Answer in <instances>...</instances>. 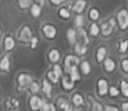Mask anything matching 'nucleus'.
<instances>
[{
    "label": "nucleus",
    "instance_id": "12",
    "mask_svg": "<svg viewBox=\"0 0 128 111\" xmlns=\"http://www.w3.org/2000/svg\"><path fill=\"white\" fill-rule=\"evenodd\" d=\"M69 73H70V77H71V80L72 81H78L80 80V75L77 70V67H74L69 70Z\"/></svg>",
    "mask_w": 128,
    "mask_h": 111
},
{
    "label": "nucleus",
    "instance_id": "30",
    "mask_svg": "<svg viewBox=\"0 0 128 111\" xmlns=\"http://www.w3.org/2000/svg\"><path fill=\"white\" fill-rule=\"evenodd\" d=\"M59 14H60L61 17H62V18H65V19H67V18H69L70 17V13H69V11L67 10V9H61L60 10V12H59Z\"/></svg>",
    "mask_w": 128,
    "mask_h": 111
},
{
    "label": "nucleus",
    "instance_id": "36",
    "mask_svg": "<svg viewBox=\"0 0 128 111\" xmlns=\"http://www.w3.org/2000/svg\"><path fill=\"white\" fill-rule=\"evenodd\" d=\"M75 23L77 24V27H82V23H84V18H82V16H78L77 18H76Z\"/></svg>",
    "mask_w": 128,
    "mask_h": 111
},
{
    "label": "nucleus",
    "instance_id": "3",
    "mask_svg": "<svg viewBox=\"0 0 128 111\" xmlns=\"http://www.w3.org/2000/svg\"><path fill=\"white\" fill-rule=\"evenodd\" d=\"M115 24H116V22H115L114 19H110L108 22L102 23V34H104V36H109V34L112 32V30H114Z\"/></svg>",
    "mask_w": 128,
    "mask_h": 111
},
{
    "label": "nucleus",
    "instance_id": "37",
    "mask_svg": "<svg viewBox=\"0 0 128 111\" xmlns=\"http://www.w3.org/2000/svg\"><path fill=\"white\" fill-rule=\"evenodd\" d=\"M110 95H112V97H117V96L119 95V91H118L117 88L112 87L110 88Z\"/></svg>",
    "mask_w": 128,
    "mask_h": 111
},
{
    "label": "nucleus",
    "instance_id": "18",
    "mask_svg": "<svg viewBox=\"0 0 128 111\" xmlns=\"http://www.w3.org/2000/svg\"><path fill=\"white\" fill-rule=\"evenodd\" d=\"M58 106H59L60 108H62V109L67 110V111H70V110H71L70 105L68 103V101H66L65 99H59V100H58Z\"/></svg>",
    "mask_w": 128,
    "mask_h": 111
},
{
    "label": "nucleus",
    "instance_id": "20",
    "mask_svg": "<svg viewBox=\"0 0 128 111\" xmlns=\"http://www.w3.org/2000/svg\"><path fill=\"white\" fill-rule=\"evenodd\" d=\"M41 13V8L39 4H34L32 7H31V14H32L34 17H39Z\"/></svg>",
    "mask_w": 128,
    "mask_h": 111
},
{
    "label": "nucleus",
    "instance_id": "9",
    "mask_svg": "<svg viewBox=\"0 0 128 111\" xmlns=\"http://www.w3.org/2000/svg\"><path fill=\"white\" fill-rule=\"evenodd\" d=\"M0 69L4 71H9L10 69V60H9V57L6 56L1 59L0 61Z\"/></svg>",
    "mask_w": 128,
    "mask_h": 111
},
{
    "label": "nucleus",
    "instance_id": "22",
    "mask_svg": "<svg viewBox=\"0 0 128 111\" xmlns=\"http://www.w3.org/2000/svg\"><path fill=\"white\" fill-rule=\"evenodd\" d=\"M72 101H74V103H75V106H77L78 107V106H82L84 103V98L80 95L76 93V95L74 96V98H72Z\"/></svg>",
    "mask_w": 128,
    "mask_h": 111
},
{
    "label": "nucleus",
    "instance_id": "4",
    "mask_svg": "<svg viewBox=\"0 0 128 111\" xmlns=\"http://www.w3.org/2000/svg\"><path fill=\"white\" fill-rule=\"evenodd\" d=\"M19 38H20L21 41H24V42L30 41L31 38H32V32H31L30 28H29V27H24V29L21 30V32H20Z\"/></svg>",
    "mask_w": 128,
    "mask_h": 111
},
{
    "label": "nucleus",
    "instance_id": "39",
    "mask_svg": "<svg viewBox=\"0 0 128 111\" xmlns=\"http://www.w3.org/2000/svg\"><path fill=\"white\" fill-rule=\"evenodd\" d=\"M122 69H124L126 72H128V60L127 59L122 61Z\"/></svg>",
    "mask_w": 128,
    "mask_h": 111
},
{
    "label": "nucleus",
    "instance_id": "23",
    "mask_svg": "<svg viewBox=\"0 0 128 111\" xmlns=\"http://www.w3.org/2000/svg\"><path fill=\"white\" fill-rule=\"evenodd\" d=\"M78 34H79V38H82V41L86 44L89 42V39H88V37H87V33H86V31L84 30V29H80V30L78 31Z\"/></svg>",
    "mask_w": 128,
    "mask_h": 111
},
{
    "label": "nucleus",
    "instance_id": "11",
    "mask_svg": "<svg viewBox=\"0 0 128 111\" xmlns=\"http://www.w3.org/2000/svg\"><path fill=\"white\" fill-rule=\"evenodd\" d=\"M14 48V40L12 37H7L4 39V49L7 51H10Z\"/></svg>",
    "mask_w": 128,
    "mask_h": 111
},
{
    "label": "nucleus",
    "instance_id": "5",
    "mask_svg": "<svg viewBox=\"0 0 128 111\" xmlns=\"http://www.w3.org/2000/svg\"><path fill=\"white\" fill-rule=\"evenodd\" d=\"M56 28L54 26H51V24H46L45 27H44V33H45V36L47 37L48 39H54L56 37Z\"/></svg>",
    "mask_w": 128,
    "mask_h": 111
},
{
    "label": "nucleus",
    "instance_id": "42",
    "mask_svg": "<svg viewBox=\"0 0 128 111\" xmlns=\"http://www.w3.org/2000/svg\"><path fill=\"white\" fill-rule=\"evenodd\" d=\"M51 2H52L54 4H59V3H61V0H50Z\"/></svg>",
    "mask_w": 128,
    "mask_h": 111
},
{
    "label": "nucleus",
    "instance_id": "25",
    "mask_svg": "<svg viewBox=\"0 0 128 111\" xmlns=\"http://www.w3.org/2000/svg\"><path fill=\"white\" fill-rule=\"evenodd\" d=\"M89 16H90V18H92V20H97V19H99V11H98L97 9L92 8V10H90V12H89Z\"/></svg>",
    "mask_w": 128,
    "mask_h": 111
},
{
    "label": "nucleus",
    "instance_id": "14",
    "mask_svg": "<svg viewBox=\"0 0 128 111\" xmlns=\"http://www.w3.org/2000/svg\"><path fill=\"white\" fill-rule=\"evenodd\" d=\"M59 58H60V52H59L58 50H56V49H54V50H51L50 52H49V59H50L52 62L58 61Z\"/></svg>",
    "mask_w": 128,
    "mask_h": 111
},
{
    "label": "nucleus",
    "instance_id": "24",
    "mask_svg": "<svg viewBox=\"0 0 128 111\" xmlns=\"http://www.w3.org/2000/svg\"><path fill=\"white\" fill-rule=\"evenodd\" d=\"M82 72L85 75H89L90 72V65L88 61H84L82 65Z\"/></svg>",
    "mask_w": 128,
    "mask_h": 111
},
{
    "label": "nucleus",
    "instance_id": "21",
    "mask_svg": "<svg viewBox=\"0 0 128 111\" xmlns=\"http://www.w3.org/2000/svg\"><path fill=\"white\" fill-rule=\"evenodd\" d=\"M67 37H68V40H69L70 43H75L76 38H77V36H76V31L74 30V29H70V30H68Z\"/></svg>",
    "mask_w": 128,
    "mask_h": 111
},
{
    "label": "nucleus",
    "instance_id": "15",
    "mask_svg": "<svg viewBox=\"0 0 128 111\" xmlns=\"http://www.w3.org/2000/svg\"><path fill=\"white\" fill-rule=\"evenodd\" d=\"M106 53H107V50H106L105 47H102V48L98 49V52H97V60L99 61V62H100V61L104 60Z\"/></svg>",
    "mask_w": 128,
    "mask_h": 111
},
{
    "label": "nucleus",
    "instance_id": "34",
    "mask_svg": "<svg viewBox=\"0 0 128 111\" xmlns=\"http://www.w3.org/2000/svg\"><path fill=\"white\" fill-rule=\"evenodd\" d=\"M90 101L92 102V106H94V108H92V110H102V105L100 103H98V102H96V101H94L92 100V98H90Z\"/></svg>",
    "mask_w": 128,
    "mask_h": 111
},
{
    "label": "nucleus",
    "instance_id": "41",
    "mask_svg": "<svg viewBox=\"0 0 128 111\" xmlns=\"http://www.w3.org/2000/svg\"><path fill=\"white\" fill-rule=\"evenodd\" d=\"M122 110H125V111H128V102H125V103H122Z\"/></svg>",
    "mask_w": 128,
    "mask_h": 111
},
{
    "label": "nucleus",
    "instance_id": "2",
    "mask_svg": "<svg viewBox=\"0 0 128 111\" xmlns=\"http://www.w3.org/2000/svg\"><path fill=\"white\" fill-rule=\"evenodd\" d=\"M78 63H79V59L75 56H68L67 58L65 59V67H66V70L67 72L70 70L71 68L74 67H77Z\"/></svg>",
    "mask_w": 128,
    "mask_h": 111
},
{
    "label": "nucleus",
    "instance_id": "35",
    "mask_svg": "<svg viewBox=\"0 0 128 111\" xmlns=\"http://www.w3.org/2000/svg\"><path fill=\"white\" fill-rule=\"evenodd\" d=\"M30 90H31V92H34V93L38 92V90H39V85H38L37 82H32V83H31Z\"/></svg>",
    "mask_w": 128,
    "mask_h": 111
},
{
    "label": "nucleus",
    "instance_id": "31",
    "mask_svg": "<svg viewBox=\"0 0 128 111\" xmlns=\"http://www.w3.org/2000/svg\"><path fill=\"white\" fill-rule=\"evenodd\" d=\"M54 72L57 75L58 78L62 76V71H61V68H60V66H58V65H56L55 67H54Z\"/></svg>",
    "mask_w": 128,
    "mask_h": 111
},
{
    "label": "nucleus",
    "instance_id": "17",
    "mask_svg": "<svg viewBox=\"0 0 128 111\" xmlns=\"http://www.w3.org/2000/svg\"><path fill=\"white\" fill-rule=\"evenodd\" d=\"M44 89H42V90H44V92H45L46 93V96H47V97H50V96H51V89H52V88H51V86H50V83H49L48 82V81H47V80H45V81H44Z\"/></svg>",
    "mask_w": 128,
    "mask_h": 111
},
{
    "label": "nucleus",
    "instance_id": "40",
    "mask_svg": "<svg viewBox=\"0 0 128 111\" xmlns=\"http://www.w3.org/2000/svg\"><path fill=\"white\" fill-rule=\"evenodd\" d=\"M105 109L106 110H107V111H118V109H117V108H115V107H112V106H107V107H106L105 108Z\"/></svg>",
    "mask_w": 128,
    "mask_h": 111
},
{
    "label": "nucleus",
    "instance_id": "7",
    "mask_svg": "<svg viewBox=\"0 0 128 111\" xmlns=\"http://www.w3.org/2000/svg\"><path fill=\"white\" fill-rule=\"evenodd\" d=\"M98 88H99V95L105 96L108 92V83L105 79H100L98 81Z\"/></svg>",
    "mask_w": 128,
    "mask_h": 111
},
{
    "label": "nucleus",
    "instance_id": "6",
    "mask_svg": "<svg viewBox=\"0 0 128 111\" xmlns=\"http://www.w3.org/2000/svg\"><path fill=\"white\" fill-rule=\"evenodd\" d=\"M31 80H32V78H31L29 75H26V73H21V75H19V77H18V82L21 87L28 86L29 83H31Z\"/></svg>",
    "mask_w": 128,
    "mask_h": 111
},
{
    "label": "nucleus",
    "instance_id": "44",
    "mask_svg": "<svg viewBox=\"0 0 128 111\" xmlns=\"http://www.w3.org/2000/svg\"><path fill=\"white\" fill-rule=\"evenodd\" d=\"M0 34H1V30H0Z\"/></svg>",
    "mask_w": 128,
    "mask_h": 111
},
{
    "label": "nucleus",
    "instance_id": "10",
    "mask_svg": "<svg viewBox=\"0 0 128 111\" xmlns=\"http://www.w3.org/2000/svg\"><path fill=\"white\" fill-rule=\"evenodd\" d=\"M85 6H86L85 0H78L75 3V6H74V11L78 12V13H82L84 11V9H85Z\"/></svg>",
    "mask_w": 128,
    "mask_h": 111
},
{
    "label": "nucleus",
    "instance_id": "27",
    "mask_svg": "<svg viewBox=\"0 0 128 111\" xmlns=\"http://www.w3.org/2000/svg\"><path fill=\"white\" fill-rule=\"evenodd\" d=\"M90 33H92L94 37H96L98 33H99V28H98V26L96 23H94L90 26Z\"/></svg>",
    "mask_w": 128,
    "mask_h": 111
},
{
    "label": "nucleus",
    "instance_id": "26",
    "mask_svg": "<svg viewBox=\"0 0 128 111\" xmlns=\"http://www.w3.org/2000/svg\"><path fill=\"white\" fill-rule=\"evenodd\" d=\"M31 4V0H19V6L22 9H26L28 7H30Z\"/></svg>",
    "mask_w": 128,
    "mask_h": 111
},
{
    "label": "nucleus",
    "instance_id": "29",
    "mask_svg": "<svg viewBox=\"0 0 128 111\" xmlns=\"http://www.w3.org/2000/svg\"><path fill=\"white\" fill-rule=\"evenodd\" d=\"M122 92L124 93L126 97H128V83L126 81H122Z\"/></svg>",
    "mask_w": 128,
    "mask_h": 111
},
{
    "label": "nucleus",
    "instance_id": "38",
    "mask_svg": "<svg viewBox=\"0 0 128 111\" xmlns=\"http://www.w3.org/2000/svg\"><path fill=\"white\" fill-rule=\"evenodd\" d=\"M37 43H38V39L37 38H31V48H36Z\"/></svg>",
    "mask_w": 128,
    "mask_h": 111
},
{
    "label": "nucleus",
    "instance_id": "19",
    "mask_svg": "<svg viewBox=\"0 0 128 111\" xmlns=\"http://www.w3.org/2000/svg\"><path fill=\"white\" fill-rule=\"evenodd\" d=\"M75 50L78 55H85L86 51H87V48H86V46H84L82 43H77L75 47Z\"/></svg>",
    "mask_w": 128,
    "mask_h": 111
},
{
    "label": "nucleus",
    "instance_id": "33",
    "mask_svg": "<svg viewBox=\"0 0 128 111\" xmlns=\"http://www.w3.org/2000/svg\"><path fill=\"white\" fill-rule=\"evenodd\" d=\"M128 48V40H125L120 43V52H126Z\"/></svg>",
    "mask_w": 128,
    "mask_h": 111
},
{
    "label": "nucleus",
    "instance_id": "32",
    "mask_svg": "<svg viewBox=\"0 0 128 111\" xmlns=\"http://www.w3.org/2000/svg\"><path fill=\"white\" fill-rule=\"evenodd\" d=\"M48 78L50 79L51 81H52V82H57L58 81V77H57V75H56L55 72H54V71H51V72H49L48 73Z\"/></svg>",
    "mask_w": 128,
    "mask_h": 111
},
{
    "label": "nucleus",
    "instance_id": "13",
    "mask_svg": "<svg viewBox=\"0 0 128 111\" xmlns=\"http://www.w3.org/2000/svg\"><path fill=\"white\" fill-rule=\"evenodd\" d=\"M115 67H116V65H115V62H114V60L112 59H106V61H105V68H106V70L108 71V72H112V70L115 69Z\"/></svg>",
    "mask_w": 128,
    "mask_h": 111
},
{
    "label": "nucleus",
    "instance_id": "43",
    "mask_svg": "<svg viewBox=\"0 0 128 111\" xmlns=\"http://www.w3.org/2000/svg\"><path fill=\"white\" fill-rule=\"evenodd\" d=\"M37 1V3H39L40 6H44L45 4V0H36Z\"/></svg>",
    "mask_w": 128,
    "mask_h": 111
},
{
    "label": "nucleus",
    "instance_id": "16",
    "mask_svg": "<svg viewBox=\"0 0 128 111\" xmlns=\"http://www.w3.org/2000/svg\"><path fill=\"white\" fill-rule=\"evenodd\" d=\"M62 85H64V88L66 90H71L74 88V81L72 80H69L68 78H64L62 79Z\"/></svg>",
    "mask_w": 128,
    "mask_h": 111
},
{
    "label": "nucleus",
    "instance_id": "28",
    "mask_svg": "<svg viewBox=\"0 0 128 111\" xmlns=\"http://www.w3.org/2000/svg\"><path fill=\"white\" fill-rule=\"evenodd\" d=\"M41 110H44V111H49V110L55 111L56 108L54 107V105H49V103H45V105H44L42 103V106H41Z\"/></svg>",
    "mask_w": 128,
    "mask_h": 111
},
{
    "label": "nucleus",
    "instance_id": "8",
    "mask_svg": "<svg viewBox=\"0 0 128 111\" xmlns=\"http://www.w3.org/2000/svg\"><path fill=\"white\" fill-rule=\"evenodd\" d=\"M41 106H42V101L39 97H32L30 99V107L32 110H38L41 108Z\"/></svg>",
    "mask_w": 128,
    "mask_h": 111
},
{
    "label": "nucleus",
    "instance_id": "1",
    "mask_svg": "<svg viewBox=\"0 0 128 111\" xmlns=\"http://www.w3.org/2000/svg\"><path fill=\"white\" fill-rule=\"evenodd\" d=\"M118 22L122 29H127L128 27V12L126 10H122L118 12Z\"/></svg>",
    "mask_w": 128,
    "mask_h": 111
}]
</instances>
